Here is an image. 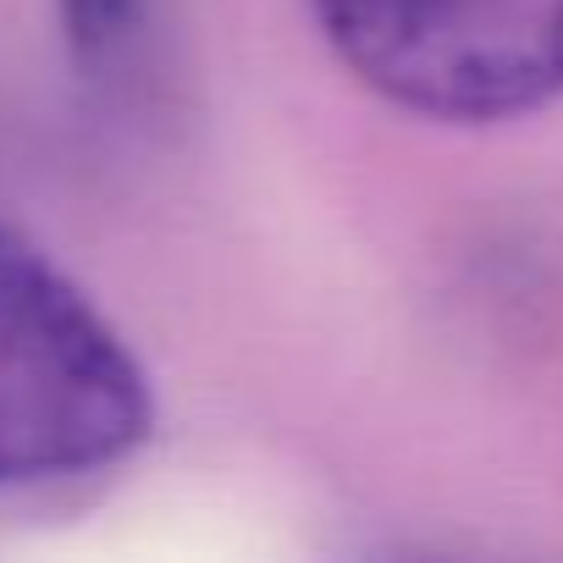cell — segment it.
<instances>
[{
    "label": "cell",
    "mask_w": 563,
    "mask_h": 563,
    "mask_svg": "<svg viewBox=\"0 0 563 563\" xmlns=\"http://www.w3.org/2000/svg\"><path fill=\"white\" fill-rule=\"evenodd\" d=\"M122 7H128V0H73V23L84 34H100V29H111L122 18Z\"/></svg>",
    "instance_id": "cell-3"
},
{
    "label": "cell",
    "mask_w": 563,
    "mask_h": 563,
    "mask_svg": "<svg viewBox=\"0 0 563 563\" xmlns=\"http://www.w3.org/2000/svg\"><path fill=\"white\" fill-rule=\"evenodd\" d=\"M332 51L393 106L492 122L563 95V0H310Z\"/></svg>",
    "instance_id": "cell-2"
},
{
    "label": "cell",
    "mask_w": 563,
    "mask_h": 563,
    "mask_svg": "<svg viewBox=\"0 0 563 563\" xmlns=\"http://www.w3.org/2000/svg\"><path fill=\"white\" fill-rule=\"evenodd\" d=\"M150 415V382L111 321L0 221V486L117 464Z\"/></svg>",
    "instance_id": "cell-1"
}]
</instances>
